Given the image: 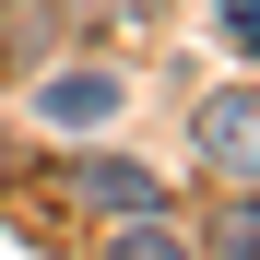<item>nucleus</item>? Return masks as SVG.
I'll list each match as a JSON object with an SVG mask.
<instances>
[{
	"mask_svg": "<svg viewBox=\"0 0 260 260\" xmlns=\"http://www.w3.org/2000/svg\"><path fill=\"white\" fill-rule=\"evenodd\" d=\"M201 154L225 178H260V95H213L201 107Z\"/></svg>",
	"mask_w": 260,
	"mask_h": 260,
	"instance_id": "f257e3e1",
	"label": "nucleus"
},
{
	"mask_svg": "<svg viewBox=\"0 0 260 260\" xmlns=\"http://www.w3.org/2000/svg\"><path fill=\"white\" fill-rule=\"evenodd\" d=\"M71 189H83V201H107V213H166V178H154V166H130V154L71 166Z\"/></svg>",
	"mask_w": 260,
	"mask_h": 260,
	"instance_id": "f03ea898",
	"label": "nucleus"
},
{
	"mask_svg": "<svg viewBox=\"0 0 260 260\" xmlns=\"http://www.w3.org/2000/svg\"><path fill=\"white\" fill-rule=\"evenodd\" d=\"M36 118L95 130V118H118V83H107V71H59V83H36Z\"/></svg>",
	"mask_w": 260,
	"mask_h": 260,
	"instance_id": "7ed1b4c3",
	"label": "nucleus"
},
{
	"mask_svg": "<svg viewBox=\"0 0 260 260\" xmlns=\"http://www.w3.org/2000/svg\"><path fill=\"white\" fill-rule=\"evenodd\" d=\"M107 260H189V248H178V237H166V225H154V213H130V237H118Z\"/></svg>",
	"mask_w": 260,
	"mask_h": 260,
	"instance_id": "20e7f679",
	"label": "nucleus"
},
{
	"mask_svg": "<svg viewBox=\"0 0 260 260\" xmlns=\"http://www.w3.org/2000/svg\"><path fill=\"white\" fill-rule=\"evenodd\" d=\"M213 248H225V260H260V201H237V213H213Z\"/></svg>",
	"mask_w": 260,
	"mask_h": 260,
	"instance_id": "39448f33",
	"label": "nucleus"
},
{
	"mask_svg": "<svg viewBox=\"0 0 260 260\" xmlns=\"http://www.w3.org/2000/svg\"><path fill=\"white\" fill-rule=\"evenodd\" d=\"M213 12H225V36H237V48L260 59V0H213Z\"/></svg>",
	"mask_w": 260,
	"mask_h": 260,
	"instance_id": "423d86ee",
	"label": "nucleus"
}]
</instances>
